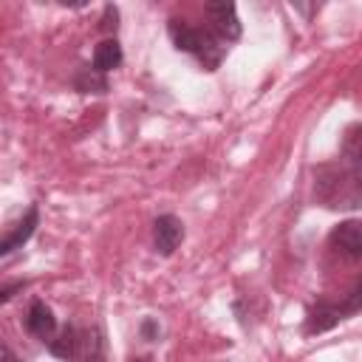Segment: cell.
Instances as JSON below:
<instances>
[{
  "label": "cell",
  "instance_id": "cell-1",
  "mask_svg": "<svg viewBox=\"0 0 362 362\" xmlns=\"http://www.w3.org/2000/svg\"><path fill=\"white\" fill-rule=\"evenodd\" d=\"M167 34L173 40V45L184 54H192L206 71H218V65L223 62V57L229 54V45L215 37L209 28H198L187 20H170L167 23Z\"/></svg>",
  "mask_w": 362,
  "mask_h": 362
},
{
  "label": "cell",
  "instance_id": "cell-2",
  "mask_svg": "<svg viewBox=\"0 0 362 362\" xmlns=\"http://www.w3.org/2000/svg\"><path fill=\"white\" fill-rule=\"evenodd\" d=\"M362 311V277L342 294V300H317L305 314V334H322Z\"/></svg>",
  "mask_w": 362,
  "mask_h": 362
},
{
  "label": "cell",
  "instance_id": "cell-3",
  "mask_svg": "<svg viewBox=\"0 0 362 362\" xmlns=\"http://www.w3.org/2000/svg\"><path fill=\"white\" fill-rule=\"evenodd\" d=\"M204 14L209 17V31H212L215 37H221L226 45L240 37L243 28H240V17H238V6H235V3H226V0H221V3H206V6H204Z\"/></svg>",
  "mask_w": 362,
  "mask_h": 362
},
{
  "label": "cell",
  "instance_id": "cell-4",
  "mask_svg": "<svg viewBox=\"0 0 362 362\" xmlns=\"http://www.w3.org/2000/svg\"><path fill=\"white\" fill-rule=\"evenodd\" d=\"M184 235H187L184 221L178 215H173V212H164V215H158L153 221V246H156V252L161 257H170L181 246Z\"/></svg>",
  "mask_w": 362,
  "mask_h": 362
},
{
  "label": "cell",
  "instance_id": "cell-5",
  "mask_svg": "<svg viewBox=\"0 0 362 362\" xmlns=\"http://www.w3.org/2000/svg\"><path fill=\"white\" fill-rule=\"evenodd\" d=\"M331 249H337L339 255H345L348 260H362V221L359 218H348L339 221L331 235H328Z\"/></svg>",
  "mask_w": 362,
  "mask_h": 362
},
{
  "label": "cell",
  "instance_id": "cell-6",
  "mask_svg": "<svg viewBox=\"0 0 362 362\" xmlns=\"http://www.w3.org/2000/svg\"><path fill=\"white\" fill-rule=\"evenodd\" d=\"M25 331H28L34 339H40V342L48 345V342L57 337V331H59L51 305H45L42 300H31V303H28V311H25Z\"/></svg>",
  "mask_w": 362,
  "mask_h": 362
},
{
  "label": "cell",
  "instance_id": "cell-7",
  "mask_svg": "<svg viewBox=\"0 0 362 362\" xmlns=\"http://www.w3.org/2000/svg\"><path fill=\"white\" fill-rule=\"evenodd\" d=\"M37 223H40V206L31 204V206L25 209V215L3 235V240H0V257H8L14 249H23V246L31 240V235L37 232Z\"/></svg>",
  "mask_w": 362,
  "mask_h": 362
},
{
  "label": "cell",
  "instance_id": "cell-8",
  "mask_svg": "<svg viewBox=\"0 0 362 362\" xmlns=\"http://www.w3.org/2000/svg\"><path fill=\"white\" fill-rule=\"evenodd\" d=\"M342 167L354 178V184L362 192V124H354L345 130L342 139Z\"/></svg>",
  "mask_w": 362,
  "mask_h": 362
},
{
  "label": "cell",
  "instance_id": "cell-9",
  "mask_svg": "<svg viewBox=\"0 0 362 362\" xmlns=\"http://www.w3.org/2000/svg\"><path fill=\"white\" fill-rule=\"evenodd\" d=\"M122 59H124V54H122V45H119L116 37H107V40H102V42L93 48V68H96L99 74L116 71V68L122 65Z\"/></svg>",
  "mask_w": 362,
  "mask_h": 362
},
{
  "label": "cell",
  "instance_id": "cell-10",
  "mask_svg": "<svg viewBox=\"0 0 362 362\" xmlns=\"http://www.w3.org/2000/svg\"><path fill=\"white\" fill-rule=\"evenodd\" d=\"M79 345H82V339H79L76 328H74V325H65V328H59V331H57V337L48 342V351H51L57 359L71 362V359H76Z\"/></svg>",
  "mask_w": 362,
  "mask_h": 362
},
{
  "label": "cell",
  "instance_id": "cell-11",
  "mask_svg": "<svg viewBox=\"0 0 362 362\" xmlns=\"http://www.w3.org/2000/svg\"><path fill=\"white\" fill-rule=\"evenodd\" d=\"M82 362H107V339L102 325H90L82 334Z\"/></svg>",
  "mask_w": 362,
  "mask_h": 362
},
{
  "label": "cell",
  "instance_id": "cell-12",
  "mask_svg": "<svg viewBox=\"0 0 362 362\" xmlns=\"http://www.w3.org/2000/svg\"><path fill=\"white\" fill-rule=\"evenodd\" d=\"M74 88L79 93H105L107 90V74H99L93 65H82L74 76Z\"/></svg>",
  "mask_w": 362,
  "mask_h": 362
},
{
  "label": "cell",
  "instance_id": "cell-13",
  "mask_svg": "<svg viewBox=\"0 0 362 362\" xmlns=\"http://www.w3.org/2000/svg\"><path fill=\"white\" fill-rule=\"evenodd\" d=\"M139 337H141L144 342H156V339L161 337V325H158V320H156V317H144V320L139 322Z\"/></svg>",
  "mask_w": 362,
  "mask_h": 362
},
{
  "label": "cell",
  "instance_id": "cell-14",
  "mask_svg": "<svg viewBox=\"0 0 362 362\" xmlns=\"http://www.w3.org/2000/svg\"><path fill=\"white\" fill-rule=\"evenodd\" d=\"M116 20H119V8L107 3V6H105V14H102V20H99V28H102V31H116V25H119Z\"/></svg>",
  "mask_w": 362,
  "mask_h": 362
},
{
  "label": "cell",
  "instance_id": "cell-15",
  "mask_svg": "<svg viewBox=\"0 0 362 362\" xmlns=\"http://www.w3.org/2000/svg\"><path fill=\"white\" fill-rule=\"evenodd\" d=\"M25 286H28V283H25V280H14V283H6V286H3V288H0V303H3V305H6V303H8V300H11V297H14V294H17V291H23V288H25Z\"/></svg>",
  "mask_w": 362,
  "mask_h": 362
},
{
  "label": "cell",
  "instance_id": "cell-16",
  "mask_svg": "<svg viewBox=\"0 0 362 362\" xmlns=\"http://www.w3.org/2000/svg\"><path fill=\"white\" fill-rule=\"evenodd\" d=\"M0 362H25V359H23V356H17V354H14V348H11L8 342H3V345H0Z\"/></svg>",
  "mask_w": 362,
  "mask_h": 362
},
{
  "label": "cell",
  "instance_id": "cell-17",
  "mask_svg": "<svg viewBox=\"0 0 362 362\" xmlns=\"http://www.w3.org/2000/svg\"><path fill=\"white\" fill-rule=\"evenodd\" d=\"M130 362H150V359H130Z\"/></svg>",
  "mask_w": 362,
  "mask_h": 362
}]
</instances>
